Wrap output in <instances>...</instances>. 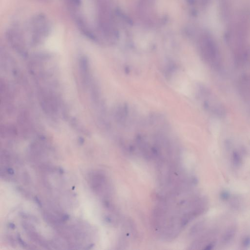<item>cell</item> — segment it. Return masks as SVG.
<instances>
[{
  "mask_svg": "<svg viewBox=\"0 0 250 250\" xmlns=\"http://www.w3.org/2000/svg\"><path fill=\"white\" fill-rule=\"evenodd\" d=\"M75 24L81 33L86 38L93 42H99L98 36L89 25L81 11L71 14Z\"/></svg>",
  "mask_w": 250,
  "mask_h": 250,
  "instance_id": "cell-3",
  "label": "cell"
},
{
  "mask_svg": "<svg viewBox=\"0 0 250 250\" xmlns=\"http://www.w3.org/2000/svg\"><path fill=\"white\" fill-rule=\"evenodd\" d=\"M38 2H41V3H49L52 0H35Z\"/></svg>",
  "mask_w": 250,
  "mask_h": 250,
  "instance_id": "cell-4",
  "label": "cell"
},
{
  "mask_svg": "<svg viewBox=\"0 0 250 250\" xmlns=\"http://www.w3.org/2000/svg\"><path fill=\"white\" fill-rule=\"evenodd\" d=\"M30 35V43L37 46L49 36L51 30V25L48 17L43 13L34 15L30 19L28 25Z\"/></svg>",
  "mask_w": 250,
  "mask_h": 250,
  "instance_id": "cell-1",
  "label": "cell"
},
{
  "mask_svg": "<svg viewBox=\"0 0 250 250\" xmlns=\"http://www.w3.org/2000/svg\"><path fill=\"white\" fill-rule=\"evenodd\" d=\"M5 36L8 43L15 52L22 56L27 55L25 39L19 29L9 28L5 31Z\"/></svg>",
  "mask_w": 250,
  "mask_h": 250,
  "instance_id": "cell-2",
  "label": "cell"
}]
</instances>
